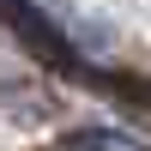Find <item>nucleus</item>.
<instances>
[{
	"label": "nucleus",
	"instance_id": "f257e3e1",
	"mask_svg": "<svg viewBox=\"0 0 151 151\" xmlns=\"http://www.w3.org/2000/svg\"><path fill=\"white\" fill-rule=\"evenodd\" d=\"M55 151H145V145L121 127H85V133H67Z\"/></svg>",
	"mask_w": 151,
	"mask_h": 151
}]
</instances>
